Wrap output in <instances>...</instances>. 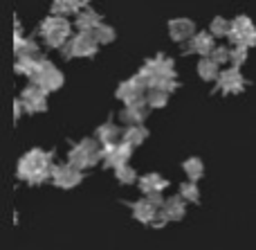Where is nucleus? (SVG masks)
Segmentation results:
<instances>
[{"instance_id": "39448f33", "label": "nucleus", "mask_w": 256, "mask_h": 250, "mask_svg": "<svg viewBox=\"0 0 256 250\" xmlns=\"http://www.w3.org/2000/svg\"><path fill=\"white\" fill-rule=\"evenodd\" d=\"M184 171L191 180H198L200 176H202V162H200L198 158H189V160L184 162Z\"/></svg>"}, {"instance_id": "f03ea898", "label": "nucleus", "mask_w": 256, "mask_h": 250, "mask_svg": "<svg viewBox=\"0 0 256 250\" xmlns=\"http://www.w3.org/2000/svg\"><path fill=\"white\" fill-rule=\"evenodd\" d=\"M155 214H158V207L150 205L148 198L132 203V216H135L137 221H142V223H153Z\"/></svg>"}, {"instance_id": "20e7f679", "label": "nucleus", "mask_w": 256, "mask_h": 250, "mask_svg": "<svg viewBox=\"0 0 256 250\" xmlns=\"http://www.w3.org/2000/svg\"><path fill=\"white\" fill-rule=\"evenodd\" d=\"M184 198L182 196H173V198H168L166 203H164V207L162 210L166 212V216L171 221H180L182 216H184Z\"/></svg>"}, {"instance_id": "0eeeda50", "label": "nucleus", "mask_w": 256, "mask_h": 250, "mask_svg": "<svg viewBox=\"0 0 256 250\" xmlns=\"http://www.w3.org/2000/svg\"><path fill=\"white\" fill-rule=\"evenodd\" d=\"M117 180H120V183H126V185L132 183V180H135V171L126 165H120L117 167Z\"/></svg>"}, {"instance_id": "423d86ee", "label": "nucleus", "mask_w": 256, "mask_h": 250, "mask_svg": "<svg viewBox=\"0 0 256 250\" xmlns=\"http://www.w3.org/2000/svg\"><path fill=\"white\" fill-rule=\"evenodd\" d=\"M180 196L184 198L186 203H198V198H200L198 185H194V183H184V185L180 187Z\"/></svg>"}, {"instance_id": "9b49d317", "label": "nucleus", "mask_w": 256, "mask_h": 250, "mask_svg": "<svg viewBox=\"0 0 256 250\" xmlns=\"http://www.w3.org/2000/svg\"><path fill=\"white\" fill-rule=\"evenodd\" d=\"M148 201H150V205H155V207H164V198H162V192H153V194H148Z\"/></svg>"}, {"instance_id": "f8f14e48", "label": "nucleus", "mask_w": 256, "mask_h": 250, "mask_svg": "<svg viewBox=\"0 0 256 250\" xmlns=\"http://www.w3.org/2000/svg\"><path fill=\"white\" fill-rule=\"evenodd\" d=\"M164 102H166L164 93H153V95H150V104H153V106H162Z\"/></svg>"}, {"instance_id": "1a4fd4ad", "label": "nucleus", "mask_w": 256, "mask_h": 250, "mask_svg": "<svg viewBox=\"0 0 256 250\" xmlns=\"http://www.w3.org/2000/svg\"><path fill=\"white\" fill-rule=\"evenodd\" d=\"M97 135L104 140V142H110V140L117 135V129H115L112 124H104L102 129H99V133H97Z\"/></svg>"}, {"instance_id": "9d476101", "label": "nucleus", "mask_w": 256, "mask_h": 250, "mask_svg": "<svg viewBox=\"0 0 256 250\" xmlns=\"http://www.w3.org/2000/svg\"><path fill=\"white\" fill-rule=\"evenodd\" d=\"M168 221H171V219H168L166 212L162 210V212H158V214H155V219H153V223H150V225H153V228H162V225H166Z\"/></svg>"}, {"instance_id": "f257e3e1", "label": "nucleus", "mask_w": 256, "mask_h": 250, "mask_svg": "<svg viewBox=\"0 0 256 250\" xmlns=\"http://www.w3.org/2000/svg\"><path fill=\"white\" fill-rule=\"evenodd\" d=\"M52 178L54 185L58 187H74L81 183V171L76 167H52Z\"/></svg>"}, {"instance_id": "7ed1b4c3", "label": "nucleus", "mask_w": 256, "mask_h": 250, "mask_svg": "<svg viewBox=\"0 0 256 250\" xmlns=\"http://www.w3.org/2000/svg\"><path fill=\"white\" fill-rule=\"evenodd\" d=\"M164 187H166V178H162V176H158V174H148V176H144V178H140V189L146 196L153 192H162Z\"/></svg>"}, {"instance_id": "6e6552de", "label": "nucleus", "mask_w": 256, "mask_h": 250, "mask_svg": "<svg viewBox=\"0 0 256 250\" xmlns=\"http://www.w3.org/2000/svg\"><path fill=\"white\" fill-rule=\"evenodd\" d=\"M144 135H146V131L140 129V126H135V129H128L126 131V142L128 144H140L142 140H144Z\"/></svg>"}]
</instances>
